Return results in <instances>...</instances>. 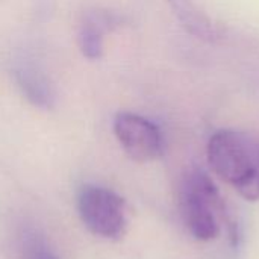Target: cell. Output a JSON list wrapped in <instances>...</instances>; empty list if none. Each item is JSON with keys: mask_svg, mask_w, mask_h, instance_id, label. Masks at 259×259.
<instances>
[{"mask_svg": "<svg viewBox=\"0 0 259 259\" xmlns=\"http://www.w3.org/2000/svg\"><path fill=\"white\" fill-rule=\"evenodd\" d=\"M211 170L249 202L259 200V144L234 129H220L208 141Z\"/></svg>", "mask_w": 259, "mask_h": 259, "instance_id": "obj_1", "label": "cell"}, {"mask_svg": "<svg viewBox=\"0 0 259 259\" xmlns=\"http://www.w3.org/2000/svg\"><path fill=\"white\" fill-rule=\"evenodd\" d=\"M179 206L188 232L197 241L215 240L220 234V219L229 223V228H234L219 188L202 168H193L182 178Z\"/></svg>", "mask_w": 259, "mask_h": 259, "instance_id": "obj_2", "label": "cell"}, {"mask_svg": "<svg viewBox=\"0 0 259 259\" xmlns=\"http://www.w3.org/2000/svg\"><path fill=\"white\" fill-rule=\"evenodd\" d=\"M77 211L85 228L105 240H120L127 229V205L115 191L85 185L77 196Z\"/></svg>", "mask_w": 259, "mask_h": 259, "instance_id": "obj_3", "label": "cell"}, {"mask_svg": "<svg viewBox=\"0 0 259 259\" xmlns=\"http://www.w3.org/2000/svg\"><path fill=\"white\" fill-rule=\"evenodd\" d=\"M114 134L126 155L137 162H152L164 153V138L159 127L140 114L118 112L114 118Z\"/></svg>", "mask_w": 259, "mask_h": 259, "instance_id": "obj_4", "label": "cell"}, {"mask_svg": "<svg viewBox=\"0 0 259 259\" xmlns=\"http://www.w3.org/2000/svg\"><path fill=\"white\" fill-rule=\"evenodd\" d=\"M123 18L114 12L93 9L83 14L79 30L77 44L87 59H100L105 53V35L121 24Z\"/></svg>", "mask_w": 259, "mask_h": 259, "instance_id": "obj_5", "label": "cell"}, {"mask_svg": "<svg viewBox=\"0 0 259 259\" xmlns=\"http://www.w3.org/2000/svg\"><path fill=\"white\" fill-rule=\"evenodd\" d=\"M14 80L20 88L24 99L39 109H52L56 100L53 85L36 67L29 64H20L12 70Z\"/></svg>", "mask_w": 259, "mask_h": 259, "instance_id": "obj_6", "label": "cell"}, {"mask_svg": "<svg viewBox=\"0 0 259 259\" xmlns=\"http://www.w3.org/2000/svg\"><path fill=\"white\" fill-rule=\"evenodd\" d=\"M170 9L173 11L175 17L181 23V26L203 41H217L219 30L212 24L211 18L199 9V6L193 0H165Z\"/></svg>", "mask_w": 259, "mask_h": 259, "instance_id": "obj_7", "label": "cell"}, {"mask_svg": "<svg viewBox=\"0 0 259 259\" xmlns=\"http://www.w3.org/2000/svg\"><path fill=\"white\" fill-rule=\"evenodd\" d=\"M24 259H59L44 243L32 240L24 249Z\"/></svg>", "mask_w": 259, "mask_h": 259, "instance_id": "obj_8", "label": "cell"}, {"mask_svg": "<svg viewBox=\"0 0 259 259\" xmlns=\"http://www.w3.org/2000/svg\"><path fill=\"white\" fill-rule=\"evenodd\" d=\"M258 144H259V143H258Z\"/></svg>", "mask_w": 259, "mask_h": 259, "instance_id": "obj_9", "label": "cell"}]
</instances>
